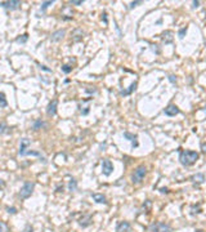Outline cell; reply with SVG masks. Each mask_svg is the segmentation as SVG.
Here are the masks:
<instances>
[{"instance_id":"30","label":"cell","mask_w":206,"mask_h":232,"mask_svg":"<svg viewBox=\"0 0 206 232\" xmlns=\"http://www.w3.org/2000/svg\"><path fill=\"white\" fill-rule=\"evenodd\" d=\"M169 81H170V83H175V81H176V76L170 75V76H169Z\"/></svg>"},{"instance_id":"21","label":"cell","mask_w":206,"mask_h":232,"mask_svg":"<svg viewBox=\"0 0 206 232\" xmlns=\"http://www.w3.org/2000/svg\"><path fill=\"white\" fill-rule=\"evenodd\" d=\"M8 127H7V124L5 123H3V121H0V134H4V133H7L8 132Z\"/></svg>"},{"instance_id":"34","label":"cell","mask_w":206,"mask_h":232,"mask_svg":"<svg viewBox=\"0 0 206 232\" xmlns=\"http://www.w3.org/2000/svg\"><path fill=\"white\" fill-rule=\"evenodd\" d=\"M25 232H32V227H31V226H27L26 230H25Z\"/></svg>"},{"instance_id":"15","label":"cell","mask_w":206,"mask_h":232,"mask_svg":"<svg viewBox=\"0 0 206 232\" xmlns=\"http://www.w3.org/2000/svg\"><path fill=\"white\" fill-rule=\"evenodd\" d=\"M93 199L95 202H98V204H106V197L103 195H100V193H93Z\"/></svg>"},{"instance_id":"18","label":"cell","mask_w":206,"mask_h":232,"mask_svg":"<svg viewBox=\"0 0 206 232\" xmlns=\"http://www.w3.org/2000/svg\"><path fill=\"white\" fill-rule=\"evenodd\" d=\"M41 127H45V123H44V121H41V120H36V121L33 123V125H32L33 130H39Z\"/></svg>"},{"instance_id":"14","label":"cell","mask_w":206,"mask_h":232,"mask_svg":"<svg viewBox=\"0 0 206 232\" xmlns=\"http://www.w3.org/2000/svg\"><path fill=\"white\" fill-rule=\"evenodd\" d=\"M79 224H80L81 227H88V226H90V224H92V217L87 215V217H84V218H81V219L79 221Z\"/></svg>"},{"instance_id":"32","label":"cell","mask_w":206,"mask_h":232,"mask_svg":"<svg viewBox=\"0 0 206 232\" xmlns=\"http://www.w3.org/2000/svg\"><path fill=\"white\" fill-rule=\"evenodd\" d=\"M201 150H202L204 153H206V142H204L202 144H201Z\"/></svg>"},{"instance_id":"13","label":"cell","mask_w":206,"mask_h":232,"mask_svg":"<svg viewBox=\"0 0 206 232\" xmlns=\"http://www.w3.org/2000/svg\"><path fill=\"white\" fill-rule=\"evenodd\" d=\"M162 41L165 43V44H169V43L173 41V32L171 31H165L162 34Z\"/></svg>"},{"instance_id":"31","label":"cell","mask_w":206,"mask_h":232,"mask_svg":"<svg viewBox=\"0 0 206 232\" xmlns=\"http://www.w3.org/2000/svg\"><path fill=\"white\" fill-rule=\"evenodd\" d=\"M139 4H142V2H133L132 4H130V8H134V7H138Z\"/></svg>"},{"instance_id":"35","label":"cell","mask_w":206,"mask_h":232,"mask_svg":"<svg viewBox=\"0 0 206 232\" xmlns=\"http://www.w3.org/2000/svg\"><path fill=\"white\" fill-rule=\"evenodd\" d=\"M4 187H5V182L0 179V188H4Z\"/></svg>"},{"instance_id":"39","label":"cell","mask_w":206,"mask_h":232,"mask_svg":"<svg viewBox=\"0 0 206 232\" xmlns=\"http://www.w3.org/2000/svg\"><path fill=\"white\" fill-rule=\"evenodd\" d=\"M196 232H204L202 230H197V231H196Z\"/></svg>"},{"instance_id":"1","label":"cell","mask_w":206,"mask_h":232,"mask_svg":"<svg viewBox=\"0 0 206 232\" xmlns=\"http://www.w3.org/2000/svg\"><path fill=\"white\" fill-rule=\"evenodd\" d=\"M198 160V153L196 151H189V150H184V151L179 152V161L182 165L184 166H191Z\"/></svg>"},{"instance_id":"29","label":"cell","mask_w":206,"mask_h":232,"mask_svg":"<svg viewBox=\"0 0 206 232\" xmlns=\"http://www.w3.org/2000/svg\"><path fill=\"white\" fill-rule=\"evenodd\" d=\"M71 4H74V5H80V4H83V2H81V0H72Z\"/></svg>"},{"instance_id":"12","label":"cell","mask_w":206,"mask_h":232,"mask_svg":"<svg viewBox=\"0 0 206 232\" xmlns=\"http://www.w3.org/2000/svg\"><path fill=\"white\" fill-rule=\"evenodd\" d=\"M65 34H66L65 30H58V31H55L53 35H52V41H59L61 39L65 36Z\"/></svg>"},{"instance_id":"28","label":"cell","mask_w":206,"mask_h":232,"mask_svg":"<svg viewBox=\"0 0 206 232\" xmlns=\"http://www.w3.org/2000/svg\"><path fill=\"white\" fill-rule=\"evenodd\" d=\"M8 213H12V214H16V213H17V209H16V208H8Z\"/></svg>"},{"instance_id":"36","label":"cell","mask_w":206,"mask_h":232,"mask_svg":"<svg viewBox=\"0 0 206 232\" xmlns=\"http://www.w3.org/2000/svg\"><path fill=\"white\" fill-rule=\"evenodd\" d=\"M200 7V2H193V8H198Z\"/></svg>"},{"instance_id":"26","label":"cell","mask_w":206,"mask_h":232,"mask_svg":"<svg viewBox=\"0 0 206 232\" xmlns=\"http://www.w3.org/2000/svg\"><path fill=\"white\" fill-rule=\"evenodd\" d=\"M185 34H187V28L184 27V28H182V30L179 31V37H180V39H183V37L185 36Z\"/></svg>"},{"instance_id":"22","label":"cell","mask_w":206,"mask_h":232,"mask_svg":"<svg viewBox=\"0 0 206 232\" xmlns=\"http://www.w3.org/2000/svg\"><path fill=\"white\" fill-rule=\"evenodd\" d=\"M62 71H63L65 74H70V72L72 71V67L68 66V65H63L62 66Z\"/></svg>"},{"instance_id":"37","label":"cell","mask_w":206,"mask_h":232,"mask_svg":"<svg viewBox=\"0 0 206 232\" xmlns=\"http://www.w3.org/2000/svg\"><path fill=\"white\" fill-rule=\"evenodd\" d=\"M162 193H167V192H169V191H167V188H161V190H160Z\"/></svg>"},{"instance_id":"19","label":"cell","mask_w":206,"mask_h":232,"mask_svg":"<svg viewBox=\"0 0 206 232\" xmlns=\"http://www.w3.org/2000/svg\"><path fill=\"white\" fill-rule=\"evenodd\" d=\"M7 105H8V102H7L5 94L0 92V107H7Z\"/></svg>"},{"instance_id":"6","label":"cell","mask_w":206,"mask_h":232,"mask_svg":"<svg viewBox=\"0 0 206 232\" xmlns=\"http://www.w3.org/2000/svg\"><path fill=\"white\" fill-rule=\"evenodd\" d=\"M112 170H113V165H112V163L109 161V160H103L102 161V172H103V174L104 176H109V174L112 173Z\"/></svg>"},{"instance_id":"27","label":"cell","mask_w":206,"mask_h":232,"mask_svg":"<svg viewBox=\"0 0 206 232\" xmlns=\"http://www.w3.org/2000/svg\"><path fill=\"white\" fill-rule=\"evenodd\" d=\"M25 155H32V156H41L39 152H35V151H26Z\"/></svg>"},{"instance_id":"11","label":"cell","mask_w":206,"mask_h":232,"mask_svg":"<svg viewBox=\"0 0 206 232\" xmlns=\"http://www.w3.org/2000/svg\"><path fill=\"white\" fill-rule=\"evenodd\" d=\"M30 144V141H28L27 138H23L21 139V147H20V155L21 156H25V153H26V147Z\"/></svg>"},{"instance_id":"20","label":"cell","mask_w":206,"mask_h":232,"mask_svg":"<svg viewBox=\"0 0 206 232\" xmlns=\"http://www.w3.org/2000/svg\"><path fill=\"white\" fill-rule=\"evenodd\" d=\"M76 181L74 179V178H71V181H70V185H68V188H70V191L72 192V191H75L76 190Z\"/></svg>"},{"instance_id":"25","label":"cell","mask_w":206,"mask_h":232,"mask_svg":"<svg viewBox=\"0 0 206 232\" xmlns=\"http://www.w3.org/2000/svg\"><path fill=\"white\" fill-rule=\"evenodd\" d=\"M27 39H28V35H27V34H25V35H22L21 37L17 39V43H26Z\"/></svg>"},{"instance_id":"16","label":"cell","mask_w":206,"mask_h":232,"mask_svg":"<svg viewBox=\"0 0 206 232\" xmlns=\"http://www.w3.org/2000/svg\"><path fill=\"white\" fill-rule=\"evenodd\" d=\"M135 88H137V83L134 81V83H133L130 86H129V88H128L126 90H121V92H120V94H121V95H129V94L132 93V92L135 90Z\"/></svg>"},{"instance_id":"7","label":"cell","mask_w":206,"mask_h":232,"mask_svg":"<svg viewBox=\"0 0 206 232\" xmlns=\"http://www.w3.org/2000/svg\"><path fill=\"white\" fill-rule=\"evenodd\" d=\"M57 105H58V101H57V99H53L49 105H48V108H46L48 116H54L55 115V112H57Z\"/></svg>"},{"instance_id":"23","label":"cell","mask_w":206,"mask_h":232,"mask_svg":"<svg viewBox=\"0 0 206 232\" xmlns=\"http://www.w3.org/2000/svg\"><path fill=\"white\" fill-rule=\"evenodd\" d=\"M53 4V0H49V2H44L41 4V11H45V9L49 7V5H52Z\"/></svg>"},{"instance_id":"10","label":"cell","mask_w":206,"mask_h":232,"mask_svg":"<svg viewBox=\"0 0 206 232\" xmlns=\"http://www.w3.org/2000/svg\"><path fill=\"white\" fill-rule=\"evenodd\" d=\"M124 137L128 138L129 141L133 142V148H134V147H138V137H137L135 134H132V133H129V132H125V133H124Z\"/></svg>"},{"instance_id":"5","label":"cell","mask_w":206,"mask_h":232,"mask_svg":"<svg viewBox=\"0 0 206 232\" xmlns=\"http://www.w3.org/2000/svg\"><path fill=\"white\" fill-rule=\"evenodd\" d=\"M0 5L4 7L5 9H11V11H16V9L20 8L21 2H20V0H11V2H3V3H0Z\"/></svg>"},{"instance_id":"33","label":"cell","mask_w":206,"mask_h":232,"mask_svg":"<svg viewBox=\"0 0 206 232\" xmlns=\"http://www.w3.org/2000/svg\"><path fill=\"white\" fill-rule=\"evenodd\" d=\"M40 69H41V70H44V71H48V72H52V70H50V69H48L46 66H41V65H40Z\"/></svg>"},{"instance_id":"17","label":"cell","mask_w":206,"mask_h":232,"mask_svg":"<svg viewBox=\"0 0 206 232\" xmlns=\"http://www.w3.org/2000/svg\"><path fill=\"white\" fill-rule=\"evenodd\" d=\"M191 181L192 182H197V183H202L204 181H205V177H204V174H201V173H198V174H195V176H192L191 177Z\"/></svg>"},{"instance_id":"4","label":"cell","mask_w":206,"mask_h":232,"mask_svg":"<svg viewBox=\"0 0 206 232\" xmlns=\"http://www.w3.org/2000/svg\"><path fill=\"white\" fill-rule=\"evenodd\" d=\"M33 187H35V185H33L32 182H26L25 185L22 186L21 191H20V197L21 199H27V197H30L31 193H32Z\"/></svg>"},{"instance_id":"9","label":"cell","mask_w":206,"mask_h":232,"mask_svg":"<svg viewBox=\"0 0 206 232\" xmlns=\"http://www.w3.org/2000/svg\"><path fill=\"white\" fill-rule=\"evenodd\" d=\"M129 230H130L129 222H120L116 227V232H129Z\"/></svg>"},{"instance_id":"38","label":"cell","mask_w":206,"mask_h":232,"mask_svg":"<svg viewBox=\"0 0 206 232\" xmlns=\"http://www.w3.org/2000/svg\"><path fill=\"white\" fill-rule=\"evenodd\" d=\"M106 16H107V14H103V17H102V19H104V22H106V23H107V17H106Z\"/></svg>"},{"instance_id":"24","label":"cell","mask_w":206,"mask_h":232,"mask_svg":"<svg viewBox=\"0 0 206 232\" xmlns=\"http://www.w3.org/2000/svg\"><path fill=\"white\" fill-rule=\"evenodd\" d=\"M0 232H8V226L4 222H0Z\"/></svg>"},{"instance_id":"3","label":"cell","mask_w":206,"mask_h":232,"mask_svg":"<svg viewBox=\"0 0 206 232\" xmlns=\"http://www.w3.org/2000/svg\"><path fill=\"white\" fill-rule=\"evenodd\" d=\"M151 232H171V227L164 222H156L150 226Z\"/></svg>"},{"instance_id":"2","label":"cell","mask_w":206,"mask_h":232,"mask_svg":"<svg viewBox=\"0 0 206 232\" xmlns=\"http://www.w3.org/2000/svg\"><path fill=\"white\" fill-rule=\"evenodd\" d=\"M146 174H147V169L144 165H139L135 170H134L133 173V176H132V181L133 183H141L143 179H144V177H146Z\"/></svg>"},{"instance_id":"8","label":"cell","mask_w":206,"mask_h":232,"mask_svg":"<svg viewBox=\"0 0 206 232\" xmlns=\"http://www.w3.org/2000/svg\"><path fill=\"white\" fill-rule=\"evenodd\" d=\"M164 114L167 115V116H175L179 114V108L176 107L175 105H169L164 110Z\"/></svg>"}]
</instances>
